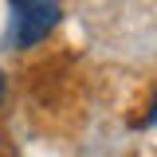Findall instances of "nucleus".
<instances>
[{
	"mask_svg": "<svg viewBox=\"0 0 157 157\" xmlns=\"http://www.w3.org/2000/svg\"><path fill=\"white\" fill-rule=\"evenodd\" d=\"M8 8H12V16H8V43L20 47V51L43 43L55 32L59 16H63L59 0H8Z\"/></svg>",
	"mask_w": 157,
	"mask_h": 157,
	"instance_id": "1",
	"label": "nucleus"
},
{
	"mask_svg": "<svg viewBox=\"0 0 157 157\" xmlns=\"http://www.w3.org/2000/svg\"><path fill=\"white\" fill-rule=\"evenodd\" d=\"M141 122H145V126H157V94H153V102H149V114L141 118Z\"/></svg>",
	"mask_w": 157,
	"mask_h": 157,
	"instance_id": "2",
	"label": "nucleus"
},
{
	"mask_svg": "<svg viewBox=\"0 0 157 157\" xmlns=\"http://www.w3.org/2000/svg\"><path fill=\"white\" fill-rule=\"evenodd\" d=\"M4 90H8V82H4V71H0V102H4Z\"/></svg>",
	"mask_w": 157,
	"mask_h": 157,
	"instance_id": "3",
	"label": "nucleus"
}]
</instances>
